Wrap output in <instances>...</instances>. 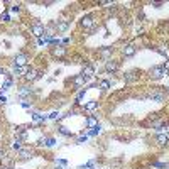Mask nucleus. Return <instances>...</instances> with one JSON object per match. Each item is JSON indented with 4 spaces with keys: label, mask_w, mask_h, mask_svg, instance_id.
Segmentation results:
<instances>
[{
    "label": "nucleus",
    "mask_w": 169,
    "mask_h": 169,
    "mask_svg": "<svg viewBox=\"0 0 169 169\" xmlns=\"http://www.w3.org/2000/svg\"><path fill=\"white\" fill-rule=\"evenodd\" d=\"M167 74V71L164 70L163 66H154L152 70L149 71V78L150 80H154V81H159V80H163L164 76Z\"/></svg>",
    "instance_id": "f257e3e1"
},
{
    "label": "nucleus",
    "mask_w": 169,
    "mask_h": 169,
    "mask_svg": "<svg viewBox=\"0 0 169 169\" xmlns=\"http://www.w3.org/2000/svg\"><path fill=\"white\" fill-rule=\"evenodd\" d=\"M41 71H37V70H34V68H31V70L27 71L26 73V81H29V83H31V81H36V80H39V78H41Z\"/></svg>",
    "instance_id": "f03ea898"
},
{
    "label": "nucleus",
    "mask_w": 169,
    "mask_h": 169,
    "mask_svg": "<svg viewBox=\"0 0 169 169\" xmlns=\"http://www.w3.org/2000/svg\"><path fill=\"white\" fill-rule=\"evenodd\" d=\"M31 32L36 36V37H42V36H44V32H46V29H44V26H42V24L36 22V24H32Z\"/></svg>",
    "instance_id": "7ed1b4c3"
},
{
    "label": "nucleus",
    "mask_w": 169,
    "mask_h": 169,
    "mask_svg": "<svg viewBox=\"0 0 169 169\" xmlns=\"http://www.w3.org/2000/svg\"><path fill=\"white\" fill-rule=\"evenodd\" d=\"M118 61H115V59H107L105 61V71L107 73H115V71L118 70Z\"/></svg>",
    "instance_id": "20e7f679"
},
{
    "label": "nucleus",
    "mask_w": 169,
    "mask_h": 169,
    "mask_svg": "<svg viewBox=\"0 0 169 169\" xmlns=\"http://www.w3.org/2000/svg\"><path fill=\"white\" fill-rule=\"evenodd\" d=\"M27 61H29L27 54L20 53V54H17L15 57H14V66H27Z\"/></svg>",
    "instance_id": "39448f33"
},
{
    "label": "nucleus",
    "mask_w": 169,
    "mask_h": 169,
    "mask_svg": "<svg viewBox=\"0 0 169 169\" xmlns=\"http://www.w3.org/2000/svg\"><path fill=\"white\" fill-rule=\"evenodd\" d=\"M53 26H54V29L57 32H66L68 29H70V22L68 20H57V22H53Z\"/></svg>",
    "instance_id": "423d86ee"
},
{
    "label": "nucleus",
    "mask_w": 169,
    "mask_h": 169,
    "mask_svg": "<svg viewBox=\"0 0 169 169\" xmlns=\"http://www.w3.org/2000/svg\"><path fill=\"white\" fill-rule=\"evenodd\" d=\"M80 24H81V27H85V29H95V19H93L91 15H85Z\"/></svg>",
    "instance_id": "0eeeda50"
},
{
    "label": "nucleus",
    "mask_w": 169,
    "mask_h": 169,
    "mask_svg": "<svg viewBox=\"0 0 169 169\" xmlns=\"http://www.w3.org/2000/svg\"><path fill=\"white\" fill-rule=\"evenodd\" d=\"M135 53H137V48H135L134 44H125L124 49H122V54H124L125 57H132Z\"/></svg>",
    "instance_id": "6e6552de"
},
{
    "label": "nucleus",
    "mask_w": 169,
    "mask_h": 169,
    "mask_svg": "<svg viewBox=\"0 0 169 169\" xmlns=\"http://www.w3.org/2000/svg\"><path fill=\"white\" fill-rule=\"evenodd\" d=\"M32 157H34V150L32 149H20L19 150V159L20 161H27V159H32Z\"/></svg>",
    "instance_id": "1a4fd4ad"
},
{
    "label": "nucleus",
    "mask_w": 169,
    "mask_h": 169,
    "mask_svg": "<svg viewBox=\"0 0 169 169\" xmlns=\"http://www.w3.org/2000/svg\"><path fill=\"white\" fill-rule=\"evenodd\" d=\"M124 80H125V83H135L139 80V73L137 71H129V73H125Z\"/></svg>",
    "instance_id": "9d476101"
},
{
    "label": "nucleus",
    "mask_w": 169,
    "mask_h": 169,
    "mask_svg": "<svg viewBox=\"0 0 169 169\" xmlns=\"http://www.w3.org/2000/svg\"><path fill=\"white\" fill-rule=\"evenodd\" d=\"M81 74H83L85 78H91L93 74H95V66H91V64H85L83 70H81Z\"/></svg>",
    "instance_id": "9b49d317"
},
{
    "label": "nucleus",
    "mask_w": 169,
    "mask_h": 169,
    "mask_svg": "<svg viewBox=\"0 0 169 169\" xmlns=\"http://www.w3.org/2000/svg\"><path fill=\"white\" fill-rule=\"evenodd\" d=\"M156 142H157V146H161V147L167 146L169 144V135L167 134H157L156 135Z\"/></svg>",
    "instance_id": "f8f14e48"
},
{
    "label": "nucleus",
    "mask_w": 169,
    "mask_h": 169,
    "mask_svg": "<svg viewBox=\"0 0 169 169\" xmlns=\"http://www.w3.org/2000/svg\"><path fill=\"white\" fill-rule=\"evenodd\" d=\"M66 54H68V49L64 46H57V48L53 49V56L54 57H64Z\"/></svg>",
    "instance_id": "ddd939ff"
},
{
    "label": "nucleus",
    "mask_w": 169,
    "mask_h": 169,
    "mask_svg": "<svg viewBox=\"0 0 169 169\" xmlns=\"http://www.w3.org/2000/svg\"><path fill=\"white\" fill-rule=\"evenodd\" d=\"M112 53H113V48H110V46H103V48L100 49V56H102L103 59H110Z\"/></svg>",
    "instance_id": "4468645a"
},
{
    "label": "nucleus",
    "mask_w": 169,
    "mask_h": 169,
    "mask_svg": "<svg viewBox=\"0 0 169 169\" xmlns=\"http://www.w3.org/2000/svg\"><path fill=\"white\" fill-rule=\"evenodd\" d=\"M86 81H88V78H85L83 74H78V76L73 78V85L76 86V88H80V86H83Z\"/></svg>",
    "instance_id": "2eb2a0df"
},
{
    "label": "nucleus",
    "mask_w": 169,
    "mask_h": 169,
    "mask_svg": "<svg viewBox=\"0 0 169 169\" xmlns=\"http://www.w3.org/2000/svg\"><path fill=\"white\" fill-rule=\"evenodd\" d=\"M34 93V88H29V86H22V88L19 90V96L20 98H26V96L32 95Z\"/></svg>",
    "instance_id": "dca6fc26"
},
{
    "label": "nucleus",
    "mask_w": 169,
    "mask_h": 169,
    "mask_svg": "<svg viewBox=\"0 0 169 169\" xmlns=\"http://www.w3.org/2000/svg\"><path fill=\"white\" fill-rule=\"evenodd\" d=\"M86 127H88V129H95V127H98V120H96L95 115H90V117L86 118Z\"/></svg>",
    "instance_id": "f3484780"
},
{
    "label": "nucleus",
    "mask_w": 169,
    "mask_h": 169,
    "mask_svg": "<svg viewBox=\"0 0 169 169\" xmlns=\"http://www.w3.org/2000/svg\"><path fill=\"white\" fill-rule=\"evenodd\" d=\"M27 71H29V66H14V73L17 76H26Z\"/></svg>",
    "instance_id": "a211bd4d"
},
{
    "label": "nucleus",
    "mask_w": 169,
    "mask_h": 169,
    "mask_svg": "<svg viewBox=\"0 0 169 169\" xmlns=\"http://www.w3.org/2000/svg\"><path fill=\"white\" fill-rule=\"evenodd\" d=\"M0 163H2V166H3V169H14V161L10 159L9 156H5V157H3L2 161H0Z\"/></svg>",
    "instance_id": "6ab92c4d"
},
{
    "label": "nucleus",
    "mask_w": 169,
    "mask_h": 169,
    "mask_svg": "<svg viewBox=\"0 0 169 169\" xmlns=\"http://www.w3.org/2000/svg\"><path fill=\"white\" fill-rule=\"evenodd\" d=\"M98 108V102H95V100H91V102H88L85 105V110L86 112H95V110Z\"/></svg>",
    "instance_id": "aec40b11"
},
{
    "label": "nucleus",
    "mask_w": 169,
    "mask_h": 169,
    "mask_svg": "<svg viewBox=\"0 0 169 169\" xmlns=\"http://www.w3.org/2000/svg\"><path fill=\"white\" fill-rule=\"evenodd\" d=\"M147 96H149L150 100H156V102H163V100H164V95H163V93H149Z\"/></svg>",
    "instance_id": "412c9836"
},
{
    "label": "nucleus",
    "mask_w": 169,
    "mask_h": 169,
    "mask_svg": "<svg viewBox=\"0 0 169 169\" xmlns=\"http://www.w3.org/2000/svg\"><path fill=\"white\" fill-rule=\"evenodd\" d=\"M98 88L103 90V91H105V90H108L110 88V81L108 80H102V81H100V85H98Z\"/></svg>",
    "instance_id": "4be33fe9"
},
{
    "label": "nucleus",
    "mask_w": 169,
    "mask_h": 169,
    "mask_svg": "<svg viewBox=\"0 0 169 169\" xmlns=\"http://www.w3.org/2000/svg\"><path fill=\"white\" fill-rule=\"evenodd\" d=\"M59 134H63V135H66V137H71V130H68V127H64V125H61L59 129Z\"/></svg>",
    "instance_id": "5701e85b"
},
{
    "label": "nucleus",
    "mask_w": 169,
    "mask_h": 169,
    "mask_svg": "<svg viewBox=\"0 0 169 169\" xmlns=\"http://www.w3.org/2000/svg\"><path fill=\"white\" fill-rule=\"evenodd\" d=\"M12 149H14V150H20V149H22V144H20L19 139H17V141H14V144H12Z\"/></svg>",
    "instance_id": "b1692460"
},
{
    "label": "nucleus",
    "mask_w": 169,
    "mask_h": 169,
    "mask_svg": "<svg viewBox=\"0 0 169 169\" xmlns=\"http://www.w3.org/2000/svg\"><path fill=\"white\" fill-rule=\"evenodd\" d=\"M44 120H46V117H42L39 113H34V124H39V122H44Z\"/></svg>",
    "instance_id": "393cba45"
},
{
    "label": "nucleus",
    "mask_w": 169,
    "mask_h": 169,
    "mask_svg": "<svg viewBox=\"0 0 169 169\" xmlns=\"http://www.w3.org/2000/svg\"><path fill=\"white\" fill-rule=\"evenodd\" d=\"M156 49L157 53H159V54H163V56H166L167 54V49H164V46H159V48H154Z\"/></svg>",
    "instance_id": "a878e982"
},
{
    "label": "nucleus",
    "mask_w": 169,
    "mask_h": 169,
    "mask_svg": "<svg viewBox=\"0 0 169 169\" xmlns=\"http://www.w3.org/2000/svg\"><path fill=\"white\" fill-rule=\"evenodd\" d=\"M10 85H12V80H10V78H7V81H5V83H3V85H2V91H3V90H7V88H9Z\"/></svg>",
    "instance_id": "bb28decb"
},
{
    "label": "nucleus",
    "mask_w": 169,
    "mask_h": 169,
    "mask_svg": "<svg viewBox=\"0 0 169 169\" xmlns=\"http://www.w3.org/2000/svg\"><path fill=\"white\" fill-rule=\"evenodd\" d=\"M54 144H56V141H54L53 137H49V139H48V142H46V147H53Z\"/></svg>",
    "instance_id": "cd10ccee"
},
{
    "label": "nucleus",
    "mask_w": 169,
    "mask_h": 169,
    "mask_svg": "<svg viewBox=\"0 0 169 169\" xmlns=\"http://www.w3.org/2000/svg\"><path fill=\"white\" fill-rule=\"evenodd\" d=\"M12 10H14V12H19V10H20V3H17V5H14V7H12Z\"/></svg>",
    "instance_id": "c85d7f7f"
},
{
    "label": "nucleus",
    "mask_w": 169,
    "mask_h": 169,
    "mask_svg": "<svg viewBox=\"0 0 169 169\" xmlns=\"http://www.w3.org/2000/svg\"><path fill=\"white\" fill-rule=\"evenodd\" d=\"M85 93H86V90H83V91H80V93H78V100H81V98H83V96H85Z\"/></svg>",
    "instance_id": "c756f323"
},
{
    "label": "nucleus",
    "mask_w": 169,
    "mask_h": 169,
    "mask_svg": "<svg viewBox=\"0 0 169 169\" xmlns=\"http://www.w3.org/2000/svg\"><path fill=\"white\" fill-rule=\"evenodd\" d=\"M3 157H5V150H3V149H2V147H0V161H2V159H3Z\"/></svg>",
    "instance_id": "7c9ffc66"
},
{
    "label": "nucleus",
    "mask_w": 169,
    "mask_h": 169,
    "mask_svg": "<svg viewBox=\"0 0 169 169\" xmlns=\"http://www.w3.org/2000/svg\"><path fill=\"white\" fill-rule=\"evenodd\" d=\"M163 68H164V70H166L167 73H169V59L166 61V63H164V66H163Z\"/></svg>",
    "instance_id": "2f4dec72"
},
{
    "label": "nucleus",
    "mask_w": 169,
    "mask_h": 169,
    "mask_svg": "<svg viewBox=\"0 0 169 169\" xmlns=\"http://www.w3.org/2000/svg\"><path fill=\"white\" fill-rule=\"evenodd\" d=\"M57 115H59V113H57V112H53L51 115H49V118H57Z\"/></svg>",
    "instance_id": "473e14b6"
},
{
    "label": "nucleus",
    "mask_w": 169,
    "mask_h": 169,
    "mask_svg": "<svg viewBox=\"0 0 169 169\" xmlns=\"http://www.w3.org/2000/svg\"><path fill=\"white\" fill-rule=\"evenodd\" d=\"M76 142H78V144H83V142H86V137H80Z\"/></svg>",
    "instance_id": "72a5a7b5"
},
{
    "label": "nucleus",
    "mask_w": 169,
    "mask_h": 169,
    "mask_svg": "<svg viewBox=\"0 0 169 169\" xmlns=\"http://www.w3.org/2000/svg\"><path fill=\"white\" fill-rule=\"evenodd\" d=\"M163 3H159V2H152V7H161Z\"/></svg>",
    "instance_id": "f704fd0d"
},
{
    "label": "nucleus",
    "mask_w": 169,
    "mask_h": 169,
    "mask_svg": "<svg viewBox=\"0 0 169 169\" xmlns=\"http://www.w3.org/2000/svg\"><path fill=\"white\" fill-rule=\"evenodd\" d=\"M7 102V98H5V96H0V103H5Z\"/></svg>",
    "instance_id": "c9c22d12"
},
{
    "label": "nucleus",
    "mask_w": 169,
    "mask_h": 169,
    "mask_svg": "<svg viewBox=\"0 0 169 169\" xmlns=\"http://www.w3.org/2000/svg\"><path fill=\"white\" fill-rule=\"evenodd\" d=\"M56 169H64V167H59V166H57V167H56Z\"/></svg>",
    "instance_id": "e433bc0d"
},
{
    "label": "nucleus",
    "mask_w": 169,
    "mask_h": 169,
    "mask_svg": "<svg viewBox=\"0 0 169 169\" xmlns=\"http://www.w3.org/2000/svg\"><path fill=\"white\" fill-rule=\"evenodd\" d=\"M166 169H169V166H167V167H166Z\"/></svg>",
    "instance_id": "4c0bfd02"
}]
</instances>
